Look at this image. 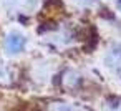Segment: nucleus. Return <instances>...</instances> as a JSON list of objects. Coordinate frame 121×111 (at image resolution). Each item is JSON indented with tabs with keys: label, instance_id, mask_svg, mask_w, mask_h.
<instances>
[{
	"label": "nucleus",
	"instance_id": "nucleus-3",
	"mask_svg": "<svg viewBox=\"0 0 121 111\" xmlns=\"http://www.w3.org/2000/svg\"><path fill=\"white\" fill-rule=\"evenodd\" d=\"M104 60H106V65H108L109 68H113V70H121V43L111 47V48L108 50Z\"/></svg>",
	"mask_w": 121,
	"mask_h": 111
},
{
	"label": "nucleus",
	"instance_id": "nucleus-5",
	"mask_svg": "<svg viewBox=\"0 0 121 111\" xmlns=\"http://www.w3.org/2000/svg\"><path fill=\"white\" fill-rule=\"evenodd\" d=\"M108 111H121V101L109 103V104H108Z\"/></svg>",
	"mask_w": 121,
	"mask_h": 111
},
{
	"label": "nucleus",
	"instance_id": "nucleus-6",
	"mask_svg": "<svg viewBox=\"0 0 121 111\" xmlns=\"http://www.w3.org/2000/svg\"><path fill=\"white\" fill-rule=\"evenodd\" d=\"M78 2L81 5H93V4H96V0H78Z\"/></svg>",
	"mask_w": 121,
	"mask_h": 111
},
{
	"label": "nucleus",
	"instance_id": "nucleus-1",
	"mask_svg": "<svg viewBox=\"0 0 121 111\" xmlns=\"http://www.w3.org/2000/svg\"><path fill=\"white\" fill-rule=\"evenodd\" d=\"M2 5L10 12L32 13L40 7V0H0Z\"/></svg>",
	"mask_w": 121,
	"mask_h": 111
},
{
	"label": "nucleus",
	"instance_id": "nucleus-7",
	"mask_svg": "<svg viewBox=\"0 0 121 111\" xmlns=\"http://www.w3.org/2000/svg\"><path fill=\"white\" fill-rule=\"evenodd\" d=\"M116 5H118V9L121 10V0H116Z\"/></svg>",
	"mask_w": 121,
	"mask_h": 111
},
{
	"label": "nucleus",
	"instance_id": "nucleus-4",
	"mask_svg": "<svg viewBox=\"0 0 121 111\" xmlns=\"http://www.w3.org/2000/svg\"><path fill=\"white\" fill-rule=\"evenodd\" d=\"M53 111H80V109L75 106H70V104H56L53 108Z\"/></svg>",
	"mask_w": 121,
	"mask_h": 111
},
{
	"label": "nucleus",
	"instance_id": "nucleus-2",
	"mask_svg": "<svg viewBox=\"0 0 121 111\" xmlns=\"http://www.w3.org/2000/svg\"><path fill=\"white\" fill-rule=\"evenodd\" d=\"M25 43H27V38L20 33V32H10L5 40H4V48L7 50V53H20L23 48H25Z\"/></svg>",
	"mask_w": 121,
	"mask_h": 111
}]
</instances>
